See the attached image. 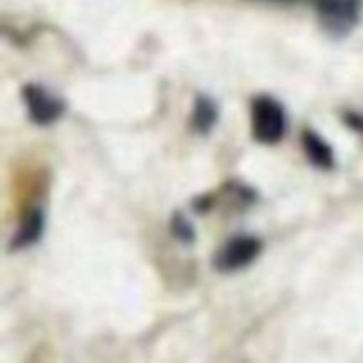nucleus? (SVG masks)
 I'll return each mask as SVG.
<instances>
[{
  "instance_id": "obj_2",
  "label": "nucleus",
  "mask_w": 363,
  "mask_h": 363,
  "mask_svg": "<svg viewBox=\"0 0 363 363\" xmlns=\"http://www.w3.org/2000/svg\"><path fill=\"white\" fill-rule=\"evenodd\" d=\"M319 18L332 35H346L358 23L363 0H314Z\"/></svg>"
},
{
  "instance_id": "obj_9",
  "label": "nucleus",
  "mask_w": 363,
  "mask_h": 363,
  "mask_svg": "<svg viewBox=\"0 0 363 363\" xmlns=\"http://www.w3.org/2000/svg\"><path fill=\"white\" fill-rule=\"evenodd\" d=\"M347 123H350L353 128H357V130L363 131V117H360V116H347Z\"/></svg>"
},
{
  "instance_id": "obj_5",
  "label": "nucleus",
  "mask_w": 363,
  "mask_h": 363,
  "mask_svg": "<svg viewBox=\"0 0 363 363\" xmlns=\"http://www.w3.org/2000/svg\"><path fill=\"white\" fill-rule=\"evenodd\" d=\"M301 145L307 155L308 162L321 170H330L335 165V152L333 147L314 130H305L301 133Z\"/></svg>"
},
{
  "instance_id": "obj_1",
  "label": "nucleus",
  "mask_w": 363,
  "mask_h": 363,
  "mask_svg": "<svg viewBox=\"0 0 363 363\" xmlns=\"http://www.w3.org/2000/svg\"><path fill=\"white\" fill-rule=\"evenodd\" d=\"M252 135L261 144H277L287 131V116L280 101L273 96L261 94L252 99Z\"/></svg>"
},
{
  "instance_id": "obj_6",
  "label": "nucleus",
  "mask_w": 363,
  "mask_h": 363,
  "mask_svg": "<svg viewBox=\"0 0 363 363\" xmlns=\"http://www.w3.org/2000/svg\"><path fill=\"white\" fill-rule=\"evenodd\" d=\"M43 230H45V215L39 208H30L20 222V229L13 236V243L11 247L14 250H21V248L32 247L38 243L41 238Z\"/></svg>"
},
{
  "instance_id": "obj_3",
  "label": "nucleus",
  "mask_w": 363,
  "mask_h": 363,
  "mask_svg": "<svg viewBox=\"0 0 363 363\" xmlns=\"http://www.w3.org/2000/svg\"><path fill=\"white\" fill-rule=\"evenodd\" d=\"M262 252V241L255 236L241 234L234 236L223 245L215 257V266L218 272L233 273L245 266L252 264Z\"/></svg>"
},
{
  "instance_id": "obj_7",
  "label": "nucleus",
  "mask_w": 363,
  "mask_h": 363,
  "mask_svg": "<svg viewBox=\"0 0 363 363\" xmlns=\"http://www.w3.org/2000/svg\"><path fill=\"white\" fill-rule=\"evenodd\" d=\"M218 121V106L206 94H199L195 98L194 110H191V126L195 131L206 135L215 128Z\"/></svg>"
},
{
  "instance_id": "obj_8",
  "label": "nucleus",
  "mask_w": 363,
  "mask_h": 363,
  "mask_svg": "<svg viewBox=\"0 0 363 363\" xmlns=\"http://www.w3.org/2000/svg\"><path fill=\"white\" fill-rule=\"evenodd\" d=\"M170 229H172V234L176 236L177 241L184 245H191L195 241V229L190 223V220L186 218L181 213H176L172 216V222H170Z\"/></svg>"
},
{
  "instance_id": "obj_4",
  "label": "nucleus",
  "mask_w": 363,
  "mask_h": 363,
  "mask_svg": "<svg viewBox=\"0 0 363 363\" xmlns=\"http://www.w3.org/2000/svg\"><path fill=\"white\" fill-rule=\"evenodd\" d=\"M27 112L35 124H52L60 119L66 110V103L59 96L52 94L46 87L38 84H27L21 89Z\"/></svg>"
}]
</instances>
